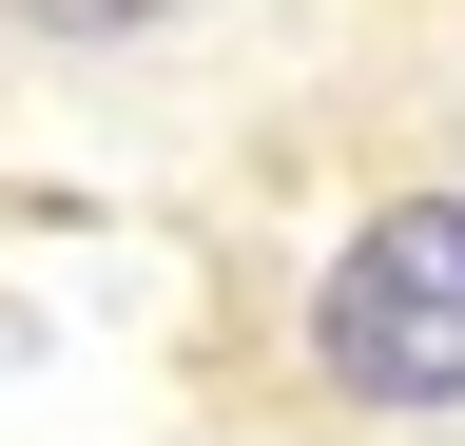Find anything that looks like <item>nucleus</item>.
<instances>
[{
  "mask_svg": "<svg viewBox=\"0 0 465 446\" xmlns=\"http://www.w3.org/2000/svg\"><path fill=\"white\" fill-rule=\"evenodd\" d=\"M291 369H311L330 427H388V446H446L465 427V175H407V194H369L311 253Z\"/></svg>",
  "mask_w": 465,
  "mask_h": 446,
  "instance_id": "obj_1",
  "label": "nucleus"
},
{
  "mask_svg": "<svg viewBox=\"0 0 465 446\" xmlns=\"http://www.w3.org/2000/svg\"><path fill=\"white\" fill-rule=\"evenodd\" d=\"M194 0H0V39L20 59H136V39H174Z\"/></svg>",
  "mask_w": 465,
  "mask_h": 446,
  "instance_id": "obj_2",
  "label": "nucleus"
}]
</instances>
